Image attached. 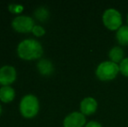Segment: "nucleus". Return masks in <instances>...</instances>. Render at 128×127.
Masks as SVG:
<instances>
[{"mask_svg":"<svg viewBox=\"0 0 128 127\" xmlns=\"http://www.w3.org/2000/svg\"><path fill=\"white\" fill-rule=\"evenodd\" d=\"M39 108L38 100L34 95L28 94L22 98L19 109L22 115L26 118H32L38 113Z\"/></svg>","mask_w":128,"mask_h":127,"instance_id":"7ed1b4c3","label":"nucleus"},{"mask_svg":"<svg viewBox=\"0 0 128 127\" xmlns=\"http://www.w3.org/2000/svg\"><path fill=\"white\" fill-rule=\"evenodd\" d=\"M38 71L43 75H50L53 71V64L48 59H40L37 64Z\"/></svg>","mask_w":128,"mask_h":127,"instance_id":"1a4fd4ad","label":"nucleus"},{"mask_svg":"<svg viewBox=\"0 0 128 127\" xmlns=\"http://www.w3.org/2000/svg\"><path fill=\"white\" fill-rule=\"evenodd\" d=\"M120 72V65L112 61H104L98 64L96 70V75L98 79L108 81L116 78Z\"/></svg>","mask_w":128,"mask_h":127,"instance_id":"f03ea898","label":"nucleus"},{"mask_svg":"<svg viewBox=\"0 0 128 127\" xmlns=\"http://www.w3.org/2000/svg\"><path fill=\"white\" fill-rule=\"evenodd\" d=\"M9 9L12 12H14V13H18L21 10H23V6L20 4H16V3H10L9 5Z\"/></svg>","mask_w":128,"mask_h":127,"instance_id":"dca6fc26","label":"nucleus"},{"mask_svg":"<svg viewBox=\"0 0 128 127\" xmlns=\"http://www.w3.org/2000/svg\"><path fill=\"white\" fill-rule=\"evenodd\" d=\"M103 23L107 29L111 31H118L121 27L122 17L118 10L113 8L107 9L103 14Z\"/></svg>","mask_w":128,"mask_h":127,"instance_id":"20e7f679","label":"nucleus"},{"mask_svg":"<svg viewBox=\"0 0 128 127\" xmlns=\"http://www.w3.org/2000/svg\"><path fill=\"white\" fill-rule=\"evenodd\" d=\"M86 127H102V126L96 121H90L89 123L86 125Z\"/></svg>","mask_w":128,"mask_h":127,"instance_id":"f3484780","label":"nucleus"},{"mask_svg":"<svg viewBox=\"0 0 128 127\" xmlns=\"http://www.w3.org/2000/svg\"><path fill=\"white\" fill-rule=\"evenodd\" d=\"M15 92L9 85H4L0 88V99L3 102H10L14 98Z\"/></svg>","mask_w":128,"mask_h":127,"instance_id":"9d476101","label":"nucleus"},{"mask_svg":"<svg viewBox=\"0 0 128 127\" xmlns=\"http://www.w3.org/2000/svg\"><path fill=\"white\" fill-rule=\"evenodd\" d=\"M12 27L18 31L26 32L32 31V28L34 27L33 19L30 17L24 15H19L14 17L12 22Z\"/></svg>","mask_w":128,"mask_h":127,"instance_id":"39448f33","label":"nucleus"},{"mask_svg":"<svg viewBox=\"0 0 128 127\" xmlns=\"http://www.w3.org/2000/svg\"><path fill=\"white\" fill-rule=\"evenodd\" d=\"M98 108V103L96 99L92 97L84 98L80 103V111L81 113L84 115H91L96 112Z\"/></svg>","mask_w":128,"mask_h":127,"instance_id":"6e6552de","label":"nucleus"},{"mask_svg":"<svg viewBox=\"0 0 128 127\" xmlns=\"http://www.w3.org/2000/svg\"><path fill=\"white\" fill-rule=\"evenodd\" d=\"M116 37L118 42L122 45H127L128 44V26H121L117 31Z\"/></svg>","mask_w":128,"mask_h":127,"instance_id":"f8f14e48","label":"nucleus"},{"mask_svg":"<svg viewBox=\"0 0 128 127\" xmlns=\"http://www.w3.org/2000/svg\"><path fill=\"white\" fill-rule=\"evenodd\" d=\"M127 22H128V16H127Z\"/></svg>","mask_w":128,"mask_h":127,"instance_id":"6ab92c4d","label":"nucleus"},{"mask_svg":"<svg viewBox=\"0 0 128 127\" xmlns=\"http://www.w3.org/2000/svg\"><path fill=\"white\" fill-rule=\"evenodd\" d=\"M86 118L81 112H72L64 119V127H83Z\"/></svg>","mask_w":128,"mask_h":127,"instance_id":"423d86ee","label":"nucleus"},{"mask_svg":"<svg viewBox=\"0 0 128 127\" xmlns=\"http://www.w3.org/2000/svg\"><path fill=\"white\" fill-rule=\"evenodd\" d=\"M109 58L112 62L113 63H121V61L124 59V51L118 46L112 47L109 51Z\"/></svg>","mask_w":128,"mask_h":127,"instance_id":"9b49d317","label":"nucleus"},{"mask_svg":"<svg viewBox=\"0 0 128 127\" xmlns=\"http://www.w3.org/2000/svg\"><path fill=\"white\" fill-rule=\"evenodd\" d=\"M120 71L126 77H128V58H124L120 64Z\"/></svg>","mask_w":128,"mask_h":127,"instance_id":"4468645a","label":"nucleus"},{"mask_svg":"<svg viewBox=\"0 0 128 127\" xmlns=\"http://www.w3.org/2000/svg\"><path fill=\"white\" fill-rule=\"evenodd\" d=\"M1 112H2V108H1V105H0V113H1Z\"/></svg>","mask_w":128,"mask_h":127,"instance_id":"a211bd4d","label":"nucleus"},{"mask_svg":"<svg viewBox=\"0 0 128 127\" xmlns=\"http://www.w3.org/2000/svg\"><path fill=\"white\" fill-rule=\"evenodd\" d=\"M16 78L15 68L10 65H4L0 68V84L7 85L12 83Z\"/></svg>","mask_w":128,"mask_h":127,"instance_id":"0eeeda50","label":"nucleus"},{"mask_svg":"<svg viewBox=\"0 0 128 127\" xmlns=\"http://www.w3.org/2000/svg\"><path fill=\"white\" fill-rule=\"evenodd\" d=\"M32 31L33 32L36 36H43L44 34V32H46L44 28L40 25H34Z\"/></svg>","mask_w":128,"mask_h":127,"instance_id":"2eb2a0df","label":"nucleus"},{"mask_svg":"<svg viewBox=\"0 0 128 127\" xmlns=\"http://www.w3.org/2000/svg\"><path fill=\"white\" fill-rule=\"evenodd\" d=\"M34 15H35V17L37 19L44 22V21L46 20V19L48 18V17H49V11H48V10L46 8V7L40 6V7H38V8L35 10Z\"/></svg>","mask_w":128,"mask_h":127,"instance_id":"ddd939ff","label":"nucleus"},{"mask_svg":"<svg viewBox=\"0 0 128 127\" xmlns=\"http://www.w3.org/2000/svg\"><path fill=\"white\" fill-rule=\"evenodd\" d=\"M18 54L24 59H34L42 55L43 48L36 39L27 38L21 41L18 45Z\"/></svg>","mask_w":128,"mask_h":127,"instance_id":"f257e3e1","label":"nucleus"}]
</instances>
